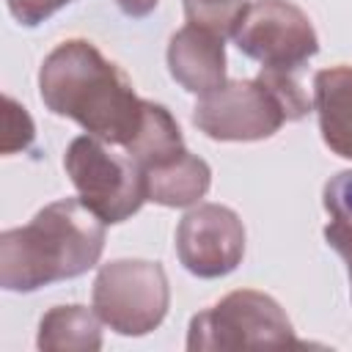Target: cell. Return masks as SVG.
I'll return each mask as SVG.
<instances>
[{"label":"cell","instance_id":"cell-2","mask_svg":"<svg viewBox=\"0 0 352 352\" xmlns=\"http://www.w3.org/2000/svg\"><path fill=\"white\" fill-rule=\"evenodd\" d=\"M104 250V223L80 201L60 198L19 228L0 234V286L38 292L94 270Z\"/></svg>","mask_w":352,"mask_h":352},{"label":"cell","instance_id":"cell-16","mask_svg":"<svg viewBox=\"0 0 352 352\" xmlns=\"http://www.w3.org/2000/svg\"><path fill=\"white\" fill-rule=\"evenodd\" d=\"M322 204L336 223L352 226V170H341L324 182Z\"/></svg>","mask_w":352,"mask_h":352},{"label":"cell","instance_id":"cell-7","mask_svg":"<svg viewBox=\"0 0 352 352\" xmlns=\"http://www.w3.org/2000/svg\"><path fill=\"white\" fill-rule=\"evenodd\" d=\"M231 38L261 69L294 74L316 52L319 36L308 14L292 0H253L245 6Z\"/></svg>","mask_w":352,"mask_h":352},{"label":"cell","instance_id":"cell-14","mask_svg":"<svg viewBox=\"0 0 352 352\" xmlns=\"http://www.w3.org/2000/svg\"><path fill=\"white\" fill-rule=\"evenodd\" d=\"M184 16L192 25H204L220 36H231L248 0H182Z\"/></svg>","mask_w":352,"mask_h":352},{"label":"cell","instance_id":"cell-9","mask_svg":"<svg viewBox=\"0 0 352 352\" xmlns=\"http://www.w3.org/2000/svg\"><path fill=\"white\" fill-rule=\"evenodd\" d=\"M226 36L187 22L168 41V72L170 77L195 96H206L228 82L226 77Z\"/></svg>","mask_w":352,"mask_h":352},{"label":"cell","instance_id":"cell-15","mask_svg":"<svg viewBox=\"0 0 352 352\" xmlns=\"http://www.w3.org/2000/svg\"><path fill=\"white\" fill-rule=\"evenodd\" d=\"M33 138H36V126H33L30 113L14 96L6 94L3 96V143H0V151L6 157L25 151V148H30Z\"/></svg>","mask_w":352,"mask_h":352},{"label":"cell","instance_id":"cell-12","mask_svg":"<svg viewBox=\"0 0 352 352\" xmlns=\"http://www.w3.org/2000/svg\"><path fill=\"white\" fill-rule=\"evenodd\" d=\"M36 346L47 352L102 349V319L85 305H55L38 322Z\"/></svg>","mask_w":352,"mask_h":352},{"label":"cell","instance_id":"cell-17","mask_svg":"<svg viewBox=\"0 0 352 352\" xmlns=\"http://www.w3.org/2000/svg\"><path fill=\"white\" fill-rule=\"evenodd\" d=\"M69 3H74V0H6L8 14L25 28H36V25L47 22L55 11H60Z\"/></svg>","mask_w":352,"mask_h":352},{"label":"cell","instance_id":"cell-13","mask_svg":"<svg viewBox=\"0 0 352 352\" xmlns=\"http://www.w3.org/2000/svg\"><path fill=\"white\" fill-rule=\"evenodd\" d=\"M140 168L143 173L148 168H157L173 157H179L182 151H187L182 129L176 124V118L170 116V110L165 104L148 102L146 99V110H143V124L140 132L135 135V140L124 148Z\"/></svg>","mask_w":352,"mask_h":352},{"label":"cell","instance_id":"cell-4","mask_svg":"<svg viewBox=\"0 0 352 352\" xmlns=\"http://www.w3.org/2000/svg\"><path fill=\"white\" fill-rule=\"evenodd\" d=\"M63 168L77 198L104 226L129 220L148 201L143 168L121 146L104 143L94 135H80L66 146Z\"/></svg>","mask_w":352,"mask_h":352},{"label":"cell","instance_id":"cell-6","mask_svg":"<svg viewBox=\"0 0 352 352\" xmlns=\"http://www.w3.org/2000/svg\"><path fill=\"white\" fill-rule=\"evenodd\" d=\"M91 308L118 336L157 330L170 308V286L160 261L116 258L99 267L91 289Z\"/></svg>","mask_w":352,"mask_h":352},{"label":"cell","instance_id":"cell-5","mask_svg":"<svg viewBox=\"0 0 352 352\" xmlns=\"http://www.w3.org/2000/svg\"><path fill=\"white\" fill-rule=\"evenodd\" d=\"M245 346H302L292 319L264 292L236 289L198 311L187 327V349H245Z\"/></svg>","mask_w":352,"mask_h":352},{"label":"cell","instance_id":"cell-8","mask_svg":"<svg viewBox=\"0 0 352 352\" xmlns=\"http://www.w3.org/2000/svg\"><path fill=\"white\" fill-rule=\"evenodd\" d=\"M176 256L195 278H223L245 258L242 217L223 204H195L176 226Z\"/></svg>","mask_w":352,"mask_h":352},{"label":"cell","instance_id":"cell-11","mask_svg":"<svg viewBox=\"0 0 352 352\" xmlns=\"http://www.w3.org/2000/svg\"><path fill=\"white\" fill-rule=\"evenodd\" d=\"M209 184H212L209 162L192 154L190 148L146 170L148 201L168 206V209H184V206L201 204V198L209 192Z\"/></svg>","mask_w":352,"mask_h":352},{"label":"cell","instance_id":"cell-3","mask_svg":"<svg viewBox=\"0 0 352 352\" xmlns=\"http://www.w3.org/2000/svg\"><path fill=\"white\" fill-rule=\"evenodd\" d=\"M314 102L294 74L261 69L253 80H228L223 88L198 96L192 124L209 140L253 143L272 138L286 121L308 116Z\"/></svg>","mask_w":352,"mask_h":352},{"label":"cell","instance_id":"cell-1","mask_svg":"<svg viewBox=\"0 0 352 352\" xmlns=\"http://www.w3.org/2000/svg\"><path fill=\"white\" fill-rule=\"evenodd\" d=\"M38 94L52 116L72 118L104 143L126 148L140 132L146 99L88 38H66L50 50L38 69Z\"/></svg>","mask_w":352,"mask_h":352},{"label":"cell","instance_id":"cell-19","mask_svg":"<svg viewBox=\"0 0 352 352\" xmlns=\"http://www.w3.org/2000/svg\"><path fill=\"white\" fill-rule=\"evenodd\" d=\"M160 0H116V6L121 8V14L132 16V19H143L157 8Z\"/></svg>","mask_w":352,"mask_h":352},{"label":"cell","instance_id":"cell-10","mask_svg":"<svg viewBox=\"0 0 352 352\" xmlns=\"http://www.w3.org/2000/svg\"><path fill=\"white\" fill-rule=\"evenodd\" d=\"M314 110L324 146L352 160V66L338 63L314 74Z\"/></svg>","mask_w":352,"mask_h":352},{"label":"cell","instance_id":"cell-18","mask_svg":"<svg viewBox=\"0 0 352 352\" xmlns=\"http://www.w3.org/2000/svg\"><path fill=\"white\" fill-rule=\"evenodd\" d=\"M322 234H324V242L344 258L346 275H349V286H352V226H344V223L330 220Z\"/></svg>","mask_w":352,"mask_h":352}]
</instances>
